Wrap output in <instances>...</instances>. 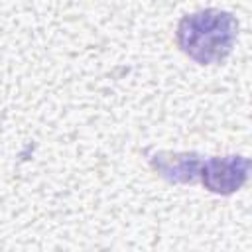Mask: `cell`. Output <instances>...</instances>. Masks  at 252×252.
<instances>
[{"mask_svg":"<svg viewBox=\"0 0 252 252\" xmlns=\"http://www.w3.org/2000/svg\"><path fill=\"white\" fill-rule=\"evenodd\" d=\"M250 161L244 156L226 158H201L197 181H201L209 191L228 195L238 191L248 177Z\"/></svg>","mask_w":252,"mask_h":252,"instance_id":"obj_2","label":"cell"},{"mask_svg":"<svg viewBox=\"0 0 252 252\" xmlns=\"http://www.w3.org/2000/svg\"><path fill=\"white\" fill-rule=\"evenodd\" d=\"M238 24L232 14L207 8L179 20L175 41L179 49L201 65L220 63L234 47Z\"/></svg>","mask_w":252,"mask_h":252,"instance_id":"obj_1","label":"cell"}]
</instances>
